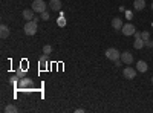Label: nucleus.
<instances>
[{
	"label": "nucleus",
	"mask_w": 153,
	"mask_h": 113,
	"mask_svg": "<svg viewBox=\"0 0 153 113\" xmlns=\"http://www.w3.org/2000/svg\"><path fill=\"white\" fill-rule=\"evenodd\" d=\"M113 63H115V66H117V67H120V66H121V64H124V63H123V61H121V58H120V60H115V61H113Z\"/></svg>",
	"instance_id": "22"
},
{
	"label": "nucleus",
	"mask_w": 153,
	"mask_h": 113,
	"mask_svg": "<svg viewBox=\"0 0 153 113\" xmlns=\"http://www.w3.org/2000/svg\"><path fill=\"white\" fill-rule=\"evenodd\" d=\"M5 112H6V113H17L19 109H17L14 104H8V106L5 107Z\"/></svg>",
	"instance_id": "16"
},
{
	"label": "nucleus",
	"mask_w": 153,
	"mask_h": 113,
	"mask_svg": "<svg viewBox=\"0 0 153 113\" xmlns=\"http://www.w3.org/2000/svg\"><path fill=\"white\" fill-rule=\"evenodd\" d=\"M133 47H135V49H143V47H144V40H143V38H135Z\"/></svg>",
	"instance_id": "15"
},
{
	"label": "nucleus",
	"mask_w": 153,
	"mask_h": 113,
	"mask_svg": "<svg viewBox=\"0 0 153 113\" xmlns=\"http://www.w3.org/2000/svg\"><path fill=\"white\" fill-rule=\"evenodd\" d=\"M147 69H149V64H147V63L146 61H138L136 63V70L138 72H141V73H144V72H147Z\"/></svg>",
	"instance_id": "10"
},
{
	"label": "nucleus",
	"mask_w": 153,
	"mask_h": 113,
	"mask_svg": "<svg viewBox=\"0 0 153 113\" xmlns=\"http://www.w3.org/2000/svg\"><path fill=\"white\" fill-rule=\"evenodd\" d=\"M123 26H124V23H123L121 17H115V18H112V28H113V29L120 31V29H123Z\"/></svg>",
	"instance_id": "7"
},
{
	"label": "nucleus",
	"mask_w": 153,
	"mask_h": 113,
	"mask_svg": "<svg viewBox=\"0 0 153 113\" xmlns=\"http://www.w3.org/2000/svg\"><path fill=\"white\" fill-rule=\"evenodd\" d=\"M126 16H127V18H129V20H132V17H133V14H130V12H126Z\"/></svg>",
	"instance_id": "25"
},
{
	"label": "nucleus",
	"mask_w": 153,
	"mask_h": 113,
	"mask_svg": "<svg viewBox=\"0 0 153 113\" xmlns=\"http://www.w3.org/2000/svg\"><path fill=\"white\" fill-rule=\"evenodd\" d=\"M40 18H42V20H45V21H48V20L51 18V16H49L48 12L45 11V12H42V14H40Z\"/></svg>",
	"instance_id": "21"
},
{
	"label": "nucleus",
	"mask_w": 153,
	"mask_h": 113,
	"mask_svg": "<svg viewBox=\"0 0 153 113\" xmlns=\"http://www.w3.org/2000/svg\"><path fill=\"white\" fill-rule=\"evenodd\" d=\"M57 24H58V26H61V28L66 26V18H65V17H60V18L57 20Z\"/></svg>",
	"instance_id": "19"
},
{
	"label": "nucleus",
	"mask_w": 153,
	"mask_h": 113,
	"mask_svg": "<svg viewBox=\"0 0 153 113\" xmlns=\"http://www.w3.org/2000/svg\"><path fill=\"white\" fill-rule=\"evenodd\" d=\"M152 47H153V43H152Z\"/></svg>",
	"instance_id": "29"
},
{
	"label": "nucleus",
	"mask_w": 153,
	"mask_h": 113,
	"mask_svg": "<svg viewBox=\"0 0 153 113\" xmlns=\"http://www.w3.org/2000/svg\"><path fill=\"white\" fill-rule=\"evenodd\" d=\"M136 73H138V70L129 66V67H126V69L123 70V77L127 78V80H133V78L136 77Z\"/></svg>",
	"instance_id": "4"
},
{
	"label": "nucleus",
	"mask_w": 153,
	"mask_h": 113,
	"mask_svg": "<svg viewBox=\"0 0 153 113\" xmlns=\"http://www.w3.org/2000/svg\"><path fill=\"white\" fill-rule=\"evenodd\" d=\"M152 43H153V41H150V40H146V41H144V46H146V47H152Z\"/></svg>",
	"instance_id": "23"
},
{
	"label": "nucleus",
	"mask_w": 153,
	"mask_h": 113,
	"mask_svg": "<svg viewBox=\"0 0 153 113\" xmlns=\"http://www.w3.org/2000/svg\"><path fill=\"white\" fill-rule=\"evenodd\" d=\"M121 32H123L126 37H130V35H133V34L136 32V28L133 26L132 23H127V24H124V26H123Z\"/></svg>",
	"instance_id": "5"
},
{
	"label": "nucleus",
	"mask_w": 153,
	"mask_h": 113,
	"mask_svg": "<svg viewBox=\"0 0 153 113\" xmlns=\"http://www.w3.org/2000/svg\"><path fill=\"white\" fill-rule=\"evenodd\" d=\"M133 8H135V11H143L146 8V0H135Z\"/></svg>",
	"instance_id": "14"
},
{
	"label": "nucleus",
	"mask_w": 153,
	"mask_h": 113,
	"mask_svg": "<svg viewBox=\"0 0 153 113\" xmlns=\"http://www.w3.org/2000/svg\"><path fill=\"white\" fill-rule=\"evenodd\" d=\"M152 11H153V2H152Z\"/></svg>",
	"instance_id": "27"
},
{
	"label": "nucleus",
	"mask_w": 153,
	"mask_h": 113,
	"mask_svg": "<svg viewBox=\"0 0 153 113\" xmlns=\"http://www.w3.org/2000/svg\"><path fill=\"white\" fill-rule=\"evenodd\" d=\"M141 34H143V32H139V31H136V32H135L133 35H135V38H141Z\"/></svg>",
	"instance_id": "24"
},
{
	"label": "nucleus",
	"mask_w": 153,
	"mask_h": 113,
	"mask_svg": "<svg viewBox=\"0 0 153 113\" xmlns=\"http://www.w3.org/2000/svg\"><path fill=\"white\" fill-rule=\"evenodd\" d=\"M23 31H25V34H26V35H35V32H37V23H35L34 20L26 21Z\"/></svg>",
	"instance_id": "1"
},
{
	"label": "nucleus",
	"mask_w": 153,
	"mask_h": 113,
	"mask_svg": "<svg viewBox=\"0 0 153 113\" xmlns=\"http://www.w3.org/2000/svg\"><path fill=\"white\" fill-rule=\"evenodd\" d=\"M31 86H32V80L31 78L25 77V78H22L19 81V87H20V89H26V87H31Z\"/></svg>",
	"instance_id": "8"
},
{
	"label": "nucleus",
	"mask_w": 153,
	"mask_h": 113,
	"mask_svg": "<svg viewBox=\"0 0 153 113\" xmlns=\"http://www.w3.org/2000/svg\"><path fill=\"white\" fill-rule=\"evenodd\" d=\"M32 11L38 12V14L45 12L46 11V2H45V0H34V2H32Z\"/></svg>",
	"instance_id": "2"
},
{
	"label": "nucleus",
	"mask_w": 153,
	"mask_h": 113,
	"mask_svg": "<svg viewBox=\"0 0 153 113\" xmlns=\"http://www.w3.org/2000/svg\"><path fill=\"white\" fill-rule=\"evenodd\" d=\"M75 113H84V109H76Z\"/></svg>",
	"instance_id": "26"
},
{
	"label": "nucleus",
	"mask_w": 153,
	"mask_h": 113,
	"mask_svg": "<svg viewBox=\"0 0 153 113\" xmlns=\"http://www.w3.org/2000/svg\"><path fill=\"white\" fill-rule=\"evenodd\" d=\"M34 14H35V12L32 11V8H31V9H25V11L22 12V16H23V18L26 20V21H29V20H34V17H35Z\"/></svg>",
	"instance_id": "9"
},
{
	"label": "nucleus",
	"mask_w": 153,
	"mask_h": 113,
	"mask_svg": "<svg viewBox=\"0 0 153 113\" xmlns=\"http://www.w3.org/2000/svg\"><path fill=\"white\" fill-rule=\"evenodd\" d=\"M141 38L146 41V40H150V32L149 31H143V34H141Z\"/></svg>",
	"instance_id": "20"
},
{
	"label": "nucleus",
	"mask_w": 153,
	"mask_h": 113,
	"mask_svg": "<svg viewBox=\"0 0 153 113\" xmlns=\"http://www.w3.org/2000/svg\"><path fill=\"white\" fill-rule=\"evenodd\" d=\"M106 58L110 60V61H115V60H120L121 58V54L118 49H115V47H109L107 51H106Z\"/></svg>",
	"instance_id": "3"
},
{
	"label": "nucleus",
	"mask_w": 153,
	"mask_h": 113,
	"mask_svg": "<svg viewBox=\"0 0 153 113\" xmlns=\"http://www.w3.org/2000/svg\"><path fill=\"white\" fill-rule=\"evenodd\" d=\"M121 61L124 63V64H132L133 63V54L129 52V51H126L121 54Z\"/></svg>",
	"instance_id": "6"
},
{
	"label": "nucleus",
	"mask_w": 153,
	"mask_h": 113,
	"mask_svg": "<svg viewBox=\"0 0 153 113\" xmlns=\"http://www.w3.org/2000/svg\"><path fill=\"white\" fill-rule=\"evenodd\" d=\"M9 34H11L9 28L6 26V24H2V26H0V37L5 40V38H8V37H9Z\"/></svg>",
	"instance_id": "12"
},
{
	"label": "nucleus",
	"mask_w": 153,
	"mask_h": 113,
	"mask_svg": "<svg viewBox=\"0 0 153 113\" xmlns=\"http://www.w3.org/2000/svg\"><path fill=\"white\" fill-rule=\"evenodd\" d=\"M152 83H153V77H152Z\"/></svg>",
	"instance_id": "28"
},
{
	"label": "nucleus",
	"mask_w": 153,
	"mask_h": 113,
	"mask_svg": "<svg viewBox=\"0 0 153 113\" xmlns=\"http://www.w3.org/2000/svg\"><path fill=\"white\" fill-rule=\"evenodd\" d=\"M49 8L52 9V11H60L61 9V2L60 0H49Z\"/></svg>",
	"instance_id": "11"
},
{
	"label": "nucleus",
	"mask_w": 153,
	"mask_h": 113,
	"mask_svg": "<svg viewBox=\"0 0 153 113\" xmlns=\"http://www.w3.org/2000/svg\"><path fill=\"white\" fill-rule=\"evenodd\" d=\"M25 77H26V72L22 70V69H19V70H17V73H16L11 80L14 81V83H17V81H20V80H22V78H25Z\"/></svg>",
	"instance_id": "13"
},
{
	"label": "nucleus",
	"mask_w": 153,
	"mask_h": 113,
	"mask_svg": "<svg viewBox=\"0 0 153 113\" xmlns=\"http://www.w3.org/2000/svg\"><path fill=\"white\" fill-rule=\"evenodd\" d=\"M46 66H48V55L45 54L43 57H40V67L42 69H46Z\"/></svg>",
	"instance_id": "17"
},
{
	"label": "nucleus",
	"mask_w": 153,
	"mask_h": 113,
	"mask_svg": "<svg viewBox=\"0 0 153 113\" xmlns=\"http://www.w3.org/2000/svg\"><path fill=\"white\" fill-rule=\"evenodd\" d=\"M43 54H46V55L52 54V46H51V44H45L43 46Z\"/></svg>",
	"instance_id": "18"
}]
</instances>
